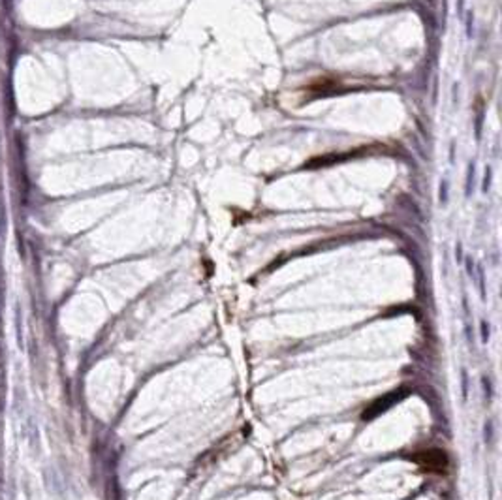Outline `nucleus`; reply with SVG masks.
<instances>
[{"label":"nucleus","mask_w":502,"mask_h":500,"mask_svg":"<svg viewBox=\"0 0 502 500\" xmlns=\"http://www.w3.org/2000/svg\"><path fill=\"white\" fill-rule=\"evenodd\" d=\"M482 341H484V343L489 341V326L485 322H482Z\"/></svg>","instance_id":"1"}]
</instances>
